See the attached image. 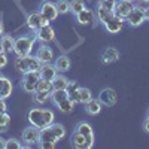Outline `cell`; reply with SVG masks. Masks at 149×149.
<instances>
[{
    "instance_id": "obj_1",
    "label": "cell",
    "mask_w": 149,
    "mask_h": 149,
    "mask_svg": "<svg viewBox=\"0 0 149 149\" xmlns=\"http://www.w3.org/2000/svg\"><path fill=\"white\" fill-rule=\"evenodd\" d=\"M66 128L63 124H60V122H52L51 125H48L45 128L40 130L39 133V142L37 143H40V142H52V143H58L61 139H64L66 137Z\"/></svg>"
},
{
    "instance_id": "obj_2",
    "label": "cell",
    "mask_w": 149,
    "mask_h": 149,
    "mask_svg": "<svg viewBox=\"0 0 149 149\" xmlns=\"http://www.w3.org/2000/svg\"><path fill=\"white\" fill-rule=\"evenodd\" d=\"M40 79V74L39 72H34V70H29L26 73H22V78H21V90L27 94H33L37 90V82Z\"/></svg>"
},
{
    "instance_id": "obj_3",
    "label": "cell",
    "mask_w": 149,
    "mask_h": 149,
    "mask_svg": "<svg viewBox=\"0 0 149 149\" xmlns=\"http://www.w3.org/2000/svg\"><path fill=\"white\" fill-rule=\"evenodd\" d=\"M34 42H31L27 34H24V36H18L15 37V43H14V54L17 57H27L33 52V49H34Z\"/></svg>"
},
{
    "instance_id": "obj_4",
    "label": "cell",
    "mask_w": 149,
    "mask_h": 149,
    "mask_svg": "<svg viewBox=\"0 0 149 149\" xmlns=\"http://www.w3.org/2000/svg\"><path fill=\"white\" fill-rule=\"evenodd\" d=\"M146 21V14H145V6L143 5H134L133 9L130 10V14L125 18V22L130 27L137 29Z\"/></svg>"
},
{
    "instance_id": "obj_5",
    "label": "cell",
    "mask_w": 149,
    "mask_h": 149,
    "mask_svg": "<svg viewBox=\"0 0 149 149\" xmlns=\"http://www.w3.org/2000/svg\"><path fill=\"white\" fill-rule=\"evenodd\" d=\"M39 133H40V130L37 128V127H34V125H30L27 127V128H24V131L21 133V142L24 143V146H27V148H30V146H37V142H39Z\"/></svg>"
},
{
    "instance_id": "obj_6",
    "label": "cell",
    "mask_w": 149,
    "mask_h": 149,
    "mask_svg": "<svg viewBox=\"0 0 149 149\" xmlns=\"http://www.w3.org/2000/svg\"><path fill=\"white\" fill-rule=\"evenodd\" d=\"M73 131H78V133L84 134L85 137H86V142H88V145H86V149H91V148L94 146L95 136H94V130H93V127H91L90 122H85V121L78 122Z\"/></svg>"
},
{
    "instance_id": "obj_7",
    "label": "cell",
    "mask_w": 149,
    "mask_h": 149,
    "mask_svg": "<svg viewBox=\"0 0 149 149\" xmlns=\"http://www.w3.org/2000/svg\"><path fill=\"white\" fill-rule=\"evenodd\" d=\"M37 10H39L40 15H42L46 21H49V22H51V21H55L57 17L60 15V14H58V9H57V6H55V3H54V2H48V0H43Z\"/></svg>"
},
{
    "instance_id": "obj_8",
    "label": "cell",
    "mask_w": 149,
    "mask_h": 149,
    "mask_svg": "<svg viewBox=\"0 0 149 149\" xmlns=\"http://www.w3.org/2000/svg\"><path fill=\"white\" fill-rule=\"evenodd\" d=\"M27 119H29V122L31 124V125L37 127L39 130H42V128L46 127V124L43 121V107H40V106L31 107L29 110V113H27Z\"/></svg>"
},
{
    "instance_id": "obj_9",
    "label": "cell",
    "mask_w": 149,
    "mask_h": 149,
    "mask_svg": "<svg viewBox=\"0 0 149 149\" xmlns=\"http://www.w3.org/2000/svg\"><path fill=\"white\" fill-rule=\"evenodd\" d=\"M26 24H27V27H29L31 31H37L40 27H43V26H46V24H49V21H46V19L40 15L39 10H34V12H30V14L27 15Z\"/></svg>"
},
{
    "instance_id": "obj_10",
    "label": "cell",
    "mask_w": 149,
    "mask_h": 149,
    "mask_svg": "<svg viewBox=\"0 0 149 149\" xmlns=\"http://www.w3.org/2000/svg\"><path fill=\"white\" fill-rule=\"evenodd\" d=\"M97 98H98V102L102 103V106H106V107L115 106L116 102H118V95H116V91L113 88H103L98 93Z\"/></svg>"
},
{
    "instance_id": "obj_11",
    "label": "cell",
    "mask_w": 149,
    "mask_h": 149,
    "mask_svg": "<svg viewBox=\"0 0 149 149\" xmlns=\"http://www.w3.org/2000/svg\"><path fill=\"white\" fill-rule=\"evenodd\" d=\"M36 36H37V42L40 43H51L54 39H55V30L51 24H46V26L40 27L39 30L36 31Z\"/></svg>"
},
{
    "instance_id": "obj_12",
    "label": "cell",
    "mask_w": 149,
    "mask_h": 149,
    "mask_svg": "<svg viewBox=\"0 0 149 149\" xmlns=\"http://www.w3.org/2000/svg\"><path fill=\"white\" fill-rule=\"evenodd\" d=\"M36 57L40 60V63H52L54 60V49L48 43H42L36 49Z\"/></svg>"
},
{
    "instance_id": "obj_13",
    "label": "cell",
    "mask_w": 149,
    "mask_h": 149,
    "mask_svg": "<svg viewBox=\"0 0 149 149\" xmlns=\"http://www.w3.org/2000/svg\"><path fill=\"white\" fill-rule=\"evenodd\" d=\"M134 3L130 2V0H116L115 3V9H113V14L122 19H125L127 15L130 14V10L133 9Z\"/></svg>"
},
{
    "instance_id": "obj_14",
    "label": "cell",
    "mask_w": 149,
    "mask_h": 149,
    "mask_svg": "<svg viewBox=\"0 0 149 149\" xmlns=\"http://www.w3.org/2000/svg\"><path fill=\"white\" fill-rule=\"evenodd\" d=\"M12 93H14V84H12V81L8 76H5V74H0V98L8 100L12 95Z\"/></svg>"
},
{
    "instance_id": "obj_15",
    "label": "cell",
    "mask_w": 149,
    "mask_h": 149,
    "mask_svg": "<svg viewBox=\"0 0 149 149\" xmlns=\"http://www.w3.org/2000/svg\"><path fill=\"white\" fill-rule=\"evenodd\" d=\"M124 22H125V19H122V18L113 15V17H112V18L104 24L103 27H104V30H106L107 33H110V34H118V33L124 29Z\"/></svg>"
},
{
    "instance_id": "obj_16",
    "label": "cell",
    "mask_w": 149,
    "mask_h": 149,
    "mask_svg": "<svg viewBox=\"0 0 149 149\" xmlns=\"http://www.w3.org/2000/svg\"><path fill=\"white\" fill-rule=\"evenodd\" d=\"M115 14H113V10H110V9H107V8H104L103 5H100V3H97V8H95V21L98 22V24H102V26H104V24L113 17Z\"/></svg>"
},
{
    "instance_id": "obj_17",
    "label": "cell",
    "mask_w": 149,
    "mask_h": 149,
    "mask_svg": "<svg viewBox=\"0 0 149 149\" xmlns=\"http://www.w3.org/2000/svg\"><path fill=\"white\" fill-rule=\"evenodd\" d=\"M74 18H76L78 24H81V26H91L95 19V15H94L93 9L84 8L81 12H78V14L74 15Z\"/></svg>"
},
{
    "instance_id": "obj_18",
    "label": "cell",
    "mask_w": 149,
    "mask_h": 149,
    "mask_svg": "<svg viewBox=\"0 0 149 149\" xmlns=\"http://www.w3.org/2000/svg\"><path fill=\"white\" fill-rule=\"evenodd\" d=\"M39 74H40V78L42 79H48V81H52L58 72L54 66V63H42L40 69H39Z\"/></svg>"
},
{
    "instance_id": "obj_19",
    "label": "cell",
    "mask_w": 149,
    "mask_h": 149,
    "mask_svg": "<svg viewBox=\"0 0 149 149\" xmlns=\"http://www.w3.org/2000/svg\"><path fill=\"white\" fill-rule=\"evenodd\" d=\"M102 58V63L103 64H110V63H115V61L119 60V51L115 48H106L104 51L100 55Z\"/></svg>"
},
{
    "instance_id": "obj_20",
    "label": "cell",
    "mask_w": 149,
    "mask_h": 149,
    "mask_svg": "<svg viewBox=\"0 0 149 149\" xmlns=\"http://www.w3.org/2000/svg\"><path fill=\"white\" fill-rule=\"evenodd\" d=\"M14 43H15V37H12L10 34H2L0 36V48L2 52L5 54H12L14 52Z\"/></svg>"
},
{
    "instance_id": "obj_21",
    "label": "cell",
    "mask_w": 149,
    "mask_h": 149,
    "mask_svg": "<svg viewBox=\"0 0 149 149\" xmlns=\"http://www.w3.org/2000/svg\"><path fill=\"white\" fill-rule=\"evenodd\" d=\"M66 91H67V97L72 100V103L79 104V84L76 81H69Z\"/></svg>"
},
{
    "instance_id": "obj_22",
    "label": "cell",
    "mask_w": 149,
    "mask_h": 149,
    "mask_svg": "<svg viewBox=\"0 0 149 149\" xmlns=\"http://www.w3.org/2000/svg\"><path fill=\"white\" fill-rule=\"evenodd\" d=\"M85 112H86V113H88V115H91V116H95V115H98V113H100V112H102V103L100 102H98V98H91V100H88V102H86L85 104Z\"/></svg>"
},
{
    "instance_id": "obj_23",
    "label": "cell",
    "mask_w": 149,
    "mask_h": 149,
    "mask_svg": "<svg viewBox=\"0 0 149 149\" xmlns=\"http://www.w3.org/2000/svg\"><path fill=\"white\" fill-rule=\"evenodd\" d=\"M54 66H55V69H57L58 73H66V72L70 70L72 63H70V58L67 55H60V57L55 58Z\"/></svg>"
},
{
    "instance_id": "obj_24",
    "label": "cell",
    "mask_w": 149,
    "mask_h": 149,
    "mask_svg": "<svg viewBox=\"0 0 149 149\" xmlns=\"http://www.w3.org/2000/svg\"><path fill=\"white\" fill-rule=\"evenodd\" d=\"M86 145H88V142H86V137L84 134H81L78 131L72 133V146L73 148H76V149H86Z\"/></svg>"
},
{
    "instance_id": "obj_25",
    "label": "cell",
    "mask_w": 149,
    "mask_h": 149,
    "mask_svg": "<svg viewBox=\"0 0 149 149\" xmlns=\"http://www.w3.org/2000/svg\"><path fill=\"white\" fill-rule=\"evenodd\" d=\"M69 78L64 76V73H58L57 76L52 79V86L54 90H66L67 85H69Z\"/></svg>"
},
{
    "instance_id": "obj_26",
    "label": "cell",
    "mask_w": 149,
    "mask_h": 149,
    "mask_svg": "<svg viewBox=\"0 0 149 149\" xmlns=\"http://www.w3.org/2000/svg\"><path fill=\"white\" fill-rule=\"evenodd\" d=\"M33 95V102L37 106H43L48 102H51V93H43V91H36L31 94Z\"/></svg>"
},
{
    "instance_id": "obj_27",
    "label": "cell",
    "mask_w": 149,
    "mask_h": 149,
    "mask_svg": "<svg viewBox=\"0 0 149 149\" xmlns=\"http://www.w3.org/2000/svg\"><path fill=\"white\" fill-rule=\"evenodd\" d=\"M55 107L61 112V113H66V115H67V113H72L74 104L72 103L70 98H66V100H63V102H60L58 104H55Z\"/></svg>"
},
{
    "instance_id": "obj_28",
    "label": "cell",
    "mask_w": 149,
    "mask_h": 149,
    "mask_svg": "<svg viewBox=\"0 0 149 149\" xmlns=\"http://www.w3.org/2000/svg\"><path fill=\"white\" fill-rule=\"evenodd\" d=\"M66 98H69L66 90H54V91L51 93V102H52L54 104H58L60 102L66 100Z\"/></svg>"
},
{
    "instance_id": "obj_29",
    "label": "cell",
    "mask_w": 149,
    "mask_h": 149,
    "mask_svg": "<svg viewBox=\"0 0 149 149\" xmlns=\"http://www.w3.org/2000/svg\"><path fill=\"white\" fill-rule=\"evenodd\" d=\"M93 98V91L86 86H79V104H85Z\"/></svg>"
},
{
    "instance_id": "obj_30",
    "label": "cell",
    "mask_w": 149,
    "mask_h": 149,
    "mask_svg": "<svg viewBox=\"0 0 149 149\" xmlns=\"http://www.w3.org/2000/svg\"><path fill=\"white\" fill-rule=\"evenodd\" d=\"M36 91H43V93H52L54 91V86H52V81H48V79H39L37 82V90Z\"/></svg>"
},
{
    "instance_id": "obj_31",
    "label": "cell",
    "mask_w": 149,
    "mask_h": 149,
    "mask_svg": "<svg viewBox=\"0 0 149 149\" xmlns=\"http://www.w3.org/2000/svg\"><path fill=\"white\" fill-rule=\"evenodd\" d=\"M14 67L21 72V73H26L29 72V64H27V58L26 57H17L14 61Z\"/></svg>"
},
{
    "instance_id": "obj_32",
    "label": "cell",
    "mask_w": 149,
    "mask_h": 149,
    "mask_svg": "<svg viewBox=\"0 0 149 149\" xmlns=\"http://www.w3.org/2000/svg\"><path fill=\"white\" fill-rule=\"evenodd\" d=\"M27 58V64H29V70H34V72H39V69H40V66H42V63H40V60L37 58L36 55H27L26 57Z\"/></svg>"
},
{
    "instance_id": "obj_33",
    "label": "cell",
    "mask_w": 149,
    "mask_h": 149,
    "mask_svg": "<svg viewBox=\"0 0 149 149\" xmlns=\"http://www.w3.org/2000/svg\"><path fill=\"white\" fill-rule=\"evenodd\" d=\"M55 6L58 9V14L60 15H66V14H69V12H70V2H69V0H57Z\"/></svg>"
},
{
    "instance_id": "obj_34",
    "label": "cell",
    "mask_w": 149,
    "mask_h": 149,
    "mask_svg": "<svg viewBox=\"0 0 149 149\" xmlns=\"http://www.w3.org/2000/svg\"><path fill=\"white\" fill-rule=\"evenodd\" d=\"M43 121H45V124H46V127L51 125L52 122H55V113H54L52 109L43 107Z\"/></svg>"
},
{
    "instance_id": "obj_35",
    "label": "cell",
    "mask_w": 149,
    "mask_h": 149,
    "mask_svg": "<svg viewBox=\"0 0 149 149\" xmlns=\"http://www.w3.org/2000/svg\"><path fill=\"white\" fill-rule=\"evenodd\" d=\"M24 148V143L18 139H6V143H5V149H22Z\"/></svg>"
},
{
    "instance_id": "obj_36",
    "label": "cell",
    "mask_w": 149,
    "mask_h": 149,
    "mask_svg": "<svg viewBox=\"0 0 149 149\" xmlns=\"http://www.w3.org/2000/svg\"><path fill=\"white\" fill-rule=\"evenodd\" d=\"M9 124H10V116H9L8 112H3V113H0V133L8 131Z\"/></svg>"
},
{
    "instance_id": "obj_37",
    "label": "cell",
    "mask_w": 149,
    "mask_h": 149,
    "mask_svg": "<svg viewBox=\"0 0 149 149\" xmlns=\"http://www.w3.org/2000/svg\"><path fill=\"white\" fill-rule=\"evenodd\" d=\"M84 8H86L85 3H84V0H72L70 2V12L73 15H76L78 12H81Z\"/></svg>"
},
{
    "instance_id": "obj_38",
    "label": "cell",
    "mask_w": 149,
    "mask_h": 149,
    "mask_svg": "<svg viewBox=\"0 0 149 149\" xmlns=\"http://www.w3.org/2000/svg\"><path fill=\"white\" fill-rule=\"evenodd\" d=\"M6 66H8V54L0 52V70L5 69Z\"/></svg>"
},
{
    "instance_id": "obj_39",
    "label": "cell",
    "mask_w": 149,
    "mask_h": 149,
    "mask_svg": "<svg viewBox=\"0 0 149 149\" xmlns=\"http://www.w3.org/2000/svg\"><path fill=\"white\" fill-rule=\"evenodd\" d=\"M37 146L42 148V149H54L57 146V143H52V142H40V143H37Z\"/></svg>"
},
{
    "instance_id": "obj_40",
    "label": "cell",
    "mask_w": 149,
    "mask_h": 149,
    "mask_svg": "<svg viewBox=\"0 0 149 149\" xmlns=\"http://www.w3.org/2000/svg\"><path fill=\"white\" fill-rule=\"evenodd\" d=\"M3 112H8V104H6V100L0 98V113H3Z\"/></svg>"
},
{
    "instance_id": "obj_41",
    "label": "cell",
    "mask_w": 149,
    "mask_h": 149,
    "mask_svg": "<svg viewBox=\"0 0 149 149\" xmlns=\"http://www.w3.org/2000/svg\"><path fill=\"white\" fill-rule=\"evenodd\" d=\"M27 37H29V39H30L31 42H34V43L37 42V36H36V31H31V30H30V33H27Z\"/></svg>"
},
{
    "instance_id": "obj_42",
    "label": "cell",
    "mask_w": 149,
    "mask_h": 149,
    "mask_svg": "<svg viewBox=\"0 0 149 149\" xmlns=\"http://www.w3.org/2000/svg\"><path fill=\"white\" fill-rule=\"evenodd\" d=\"M143 131L149 134V118H146V119L143 121Z\"/></svg>"
},
{
    "instance_id": "obj_43",
    "label": "cell",
    "mask_w": 149,
    "mask_h": 149,
    "mask_svg": "<svg viewBox=\"0 0 149 149\" xmlns=\"http://www.w3.org/2000/svg\"><path fill=\"white\" fill-rule=\"evenodd\" d=\"M5 143H6V139H3L0 136V149H5Z\"/></svg>"
},
{
    "instance_id": "obj_44",
    "label": "cell",
    "mask_w": 149,
    "mask_h": 149,
    "mask_svg": "<svg viewBox=\"0 0 149 149\" xmlns=\"http://www.w3.org/2000/svg\"><path fill=\"white\" fill-rule=\"evenodd\" d=\"M5 34V26H3V21L0 19V36Z\"/></svg>"
},
{
    "instance_id": "obj_45",
    "label": "cell",
    "mask_w": 149,
    "mask_h": 149,
    "mask_svg": "<svg viewBox=\"0 0 149 149\" xmlns=\"http://www.w3.org/2000/svg\"><path fill=\"white\" fill-rule=\"evenodd\" d=\"M145 14H146V21H149V5L145 8Z\"/></svg>"
},
{
    "instance_id": "obj_46",
    "label": "cell",
    "mask_w": 149,
    "mask_h": 149,
    "mask_svg": "<svg viewBox=\"0 0 149 149\" xmlns=\"http://www.w3.org/2000/svg\"><path fill=\"white\" fill-rule=\"evenodd\" d=\"M137 2H140V5H149V0H137Z\"/></svg>"
},
{
    "instance_id": "obj_47",
    "label": "cell",
    "mask_w": 149,
    "mask_h": 149,
    "mask_svg": "<svg viewBox=\"0 0 149 149\" xmlns=\"http://www.w3.org/2000/svg\"><path fill=\"white\" fill-rule=\"evenodd\" d=\"M146 118H149V107H148V110H146Z\"/></svg>"
},
{
    "instance_id": "obj_48",
    "label": "cell",
    "mask_w": 149,
    "mask_h": 149,
    "mask_svg": "<svg viewBox=\"0 0 149 149\" xmlns=\"http://www.w3.org/2000/svg\"><path fill=\"white\" fill-rule=\"evenodd\" d=\"M130 2H133V3H134V2H137V0H130Z\"/></svg>"
},
{
    "instance_id": "obj_49",
    "label": "cell",
    "mask_w": 149,
    "mask_h": 149,
    "mask_svg": "<svg viewBox=\"0 0 149 149\" xmlns=\"http://www.w3.org/2000/svg\"><path fill=\"white\" fill-rule=\"evenodd\" d=\"M0 52H2V48H0Z\"/></svg>"
}]
</instances>
